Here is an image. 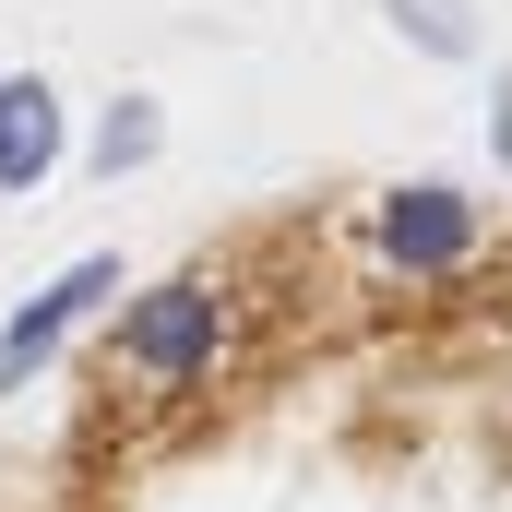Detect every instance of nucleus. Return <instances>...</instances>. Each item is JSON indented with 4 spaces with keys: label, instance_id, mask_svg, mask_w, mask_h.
Segmentation results:
<instances>
[{
    "label": "nucleus",
    "instance_id": "f03ea898",
    "mask_svg": "<svg viewBox=\"0 0 512 512\" xmlns=\"http://www.w3.org/2000/svg\"><path fill=\"white\" fill-rule=\"evenodd\" d=\"M370 251L405 286H465L489 262V203H465L453 179H405V191L370 203Z\"/></svg>",
    "mask_w": 512,
    "mask_h": 512
},
{
    "label": "nucleus",
    "instance_id": "f257e3e1",
    "mask_svg": "<svg viewBox=\"0 0 512 512\" xmlns=\"http://www.w3.org/2000/svg\"><path fill=\"white\" fill-rule=\"evenodd\" d=\"M239 346H251V262H179L155 286H120L108 346H96V405L179 417L239 370Z\"/></svg>",
    "mask_w": 512,
    "mask_h": 512
},
{
    "label": "nucleus",
    "instance_id": "7ed1b4c3",
    "mask_svg": "<svg viewBox=\"0 0 512 512\" xmlns=\"http://www.w3.org/2000/svg\"><path fill=\"white\" fill-rule=\"evenodd\" d=\"M108 298H120V251L60 262V274H48V286L0 322V393H24L48 358H60V346H72V334H84V322H96V310H108Z\"/></svg>",
    "mask_w": 512,
    "mask_h": 512
},
{
    "label": "nucleus",
    "instance_id": "39448f33",
    "mask_svg": "<svg viewBox=\"0 0 512 512\" xmlns=\"http://www.w3.org/2000/svg\"><path fill=\"white\" fill-rule=\"evenodd\" d=\"M382 12L429 48V60H477V12H465V0H382Z\"/></svg>",
    "mask_w": 512,
    "mask_h": 512
},
{
    "label": "nucleus",
    "instance_id": "0eeeda50",
    "mask_svg": "<svg viewBox=\"0 0 512 512\" xmlns=\"http://www.w3.org/2000/svg\"><path fill=\"white\" fill-rule=\"evenodd\" d=\"M489 143H501V167H512V72L489 84Z\"/></svg>",
    "mask_w": 512,
    "mask_h": 512
},
{
    "label": "nucleus",
    "instance_id": "20e7f679",
    "mask_svg": "<svg viewBox=\"0 0 512 512\" xmlns=\"http://www.w3.org/2000/svg\"><path fill=\"white\" fill-rule=\"evenodd\" d=\"M60 167V96L48 72H0V191H36Z\"/></svg>",
    "mask_w": 512,
    "mask_h": 512
},
{
    "label": "nucleus",
    "instance_id": "423d86ee",
    "mask_svg": "<svg viewBox=\"0 0 512 512\" xmlns=\"http://www.w3.org/2000/svg\"><path fill=\"white\" fill-rule=\"evenodd\" d=\"M155 143H167V120H155V96H120V108H108V120H96V167H108V179H120V167H143V155H155Z\"/></svg>",
    "mask_w": 512,
    "mask_h": 512
}]
</instances>
